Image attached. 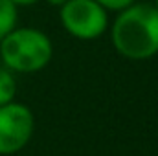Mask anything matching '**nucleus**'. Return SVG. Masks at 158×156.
I'll use <instances>...</instances> for the list:
<instances>
[{
    "instance_id": "obj_4",
    "label": "nucleus",
    "mask_w": 158,
    "mask_h": 156,
    "mask_svg": "<svg viewBox=\"0 0 158 156\" xmlns=\"http://www.w3.org/2000/svg\"><path fill=\"white\" fill-rule=\"evenodd\" d=\"M35 132V116L24 103L11 101L0 107V154L20 153Z\"/></svg>"
},
{
    "instance_id": "obj_9",
    "label": "nucleus",
    "mask_w": 158,
    "mask_h": 156,
    "mask_svg": "<svg viewBox=\"0 0 158 156\" xmlns=\"http://www.w3.org/2000/svg\"><path fill=\"white\" fill-rule=\"evenodd\" d=\"M46 2H48L50 6H55V7H61V6H63V4H64L66 0H46Z\"/></svg>"
},
{
    "instance_id": "obj_8",
    "label": "nucleus",
    "mask_w": 158,
    "mask_h": 156,
    "mask_svg": "<svg viewBox=\"0 0 158 156\" xmlns=\"http://www.w3.org/2000/svg\"><path fill=\"white\" fill-rule=\"evenodd\" d=\"M17 7H28V6H33V4H37L39 0H11Z\"/></svg>"
},
{
    "instance_id": "obj_2",
    "label": "nucleus",
    "mask_w": 158,
    "mask_h": 156,
    "mask_svg": "<svg viewBox=\"0 0 158 156\" xmlns=\"http://www.w3.org/2000/svg\"><path fill=\"white\" fill-rule=\"evenodd\" d=\"M53 57L52 39L37 28H15L0 40V61L13 74H35Z\"/></svg>"
},
{
    "instance_id": "obj_5",
    "label": "nucleus",
    "mask_w": 158,
    "mask_h": 156,
    "mask_svg": "<svg viewBox=\"0 0 158 156\" xmlns=\"http://www.w3.org/2000/svg\"><path fill=\"white\" fill-rule=\"evenodd\" d=\"M19 7L11 0H0V40L17 28Z\"/></svg>"
},
{
    "instance_id": "obj_6",
    "label": "nucleus",
    "mask_w": 158,
    "mask_h": 156,
    "mask_svg": "<svg viewBox=\"0 0 158 156\" xmlns=\"http://www.w3.org/2000/svg\"><path fill=\"white\" fill-rule=\"evenodd\" d=\"M17 96V79L15 74L6 66H0V107L15 101Z\"/></svg>"
},
{
    "instance_id": "obj_1",
    "label": "nucleus",
    "mask_w": 158,
    "mask_h": 156,
    "mask_svg": "<svg viewBox=\"0 0 158 156\" xmlns=\"http://www.w3.org/2000/svg\"><path fill=\"white\" fill-rule=\"evenodd\" d=\"M110 39L119 55L145 61L158 53V11L153 4L134 2L121 9L110 26Z\"/></svg>"
},
{
    "instance_id": "obj_7",
    "label": "nucleus",
    "mask_w": 158,
    "mask_h": 156,
    "mask_svg": "<svg viewBox=\"0 0 158 156\" xmlns=\"http://www.w3.org/2000/svg\"><path fill=\"white\" fill-rule=\"evenodd\" d=\"M99 6H103L107 11H116L119 13L121 9H125V7H129L131 4H134L136 0H96Z\"/></svg>"
},
{
    "instance_id": "obj_10",
    "label": "nucleus",
    "mask_w": 158,
    "mask_h": 156,
    "mask_svg": "<svg viewBox=\"0 0 158 156\" xmlns=\"http://www.w3.org/2000/svg\"><path fill=\"white\" fill-rule=\"evenodd\" d=\"M153 6H155V9L158 11V0H155V4H153Z\"/></svg>"
},
{
    "instance_id": "obj_3",
    "label": "nucleus",
    "mask_w": 158,
    "mask_h": 156,
    "mask_svg": "<svg viewBox=\"0 0 158 156\" xmlns=\"http://www.w3.org/2000/svg\"><path fill=\"white\" fill-rule=\"evenodd\" d=\"M59 18L66 33L79 40L99 39L109 30V11L96 0H66Z\"/></svg>"
}]
</instances>
